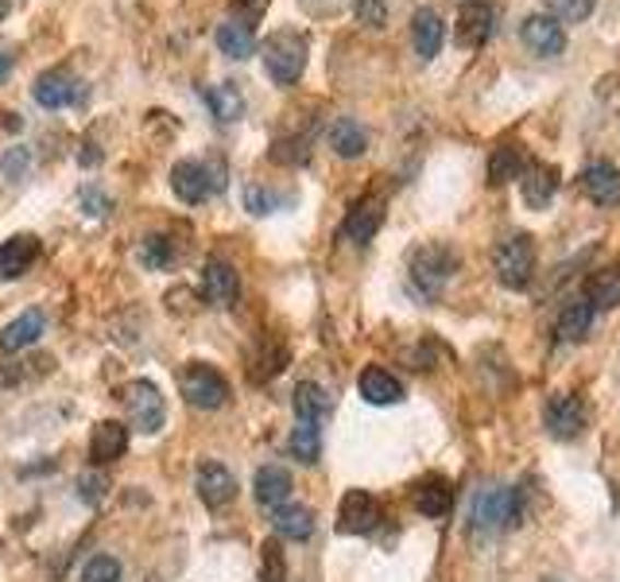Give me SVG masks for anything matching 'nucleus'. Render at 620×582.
Wrapping results in <instances>:
<instances>
[{"mask_svg": "<svg viewBox=\"0 0 620 582\" xmlns=\"http://www.w3.org/2000/svg\"><path fill=\"white\" fill-rule=\"evenodd\" d=\"M253 489H256V501H260L264 509H280L288 505L291 497V474L283 470V466H260L253 478Z\"/></svg>", "mask_w": 620, "mask_h": 582, "instance_id": "nucleus-26", "label": "nucleus"}, {"mask_svg": "<svg viewBox=\"0 0 620 582\" xmlns=\"http://www.w3.org/2000/svg\"><path fill=\"white\" fill-rule=\"evenodd\" d=\"M202 97L213 117H218V125H233V120L245 117V94L233 82H213L210 90H202Z\"/></svg>", "mask_w": 620, "mask_h": 582, "instance_id": "nucleus-27", "label": "nucleus"}, {"mask_svg": "<svg viewBox=\"0 0 620 582\" xmlns=\"http://www.w3.org/2000/svg\"><path fill=\"white\" fill-rule=\"evenodd\" d=\"M519 521V493L508 486H489L473 501V528L477 532H501Z\"/></svg>", "mask_w": 620, "mask_h": 582, "instance_id": "nucleus-6", "label": "nucleus"}, {"mask_svg": "<svg viewBox=\"0 0 620 582\" xmlns=\"http://www.w3.org/2000/svg\"><path fill=\"white\" fill-rule=\"evenodd\" d=\"M384 225V198H361L341 222V237L353 245H369L376 237V230Z\"/></svg>", "mask_w": 620, "mask_h": 582, "instance_id": "nucleus-13", "label": "nucleus"}, {"mask_svg": "<svg viewBox=\"0 0 620 582\" xmlns=\"http://www.w3.org/2000/svg\"><path fill=\"white\" fill-rule=\"evenodd\" d=\"M35 260H39V237L35 233H16V237L0 245V276L4 280H20Z\"/></svg>", "mask_w": 620, "mask_h": 582, "instance_id": "nucleus-18", "label": "nucleus"}, {"mask_svg": "<svg viewBox=\"0 0 620 582\" xmlns=\"http://www.w3.org/2000/svg\"><path fill=\"white\" fill-rule=\"evenodd\" d=\"M381 524V501L369 489H349L338 505V532L346 536H369Z\"/></svg>", "mask_w": 620, "mask_h": 582, "instance_id": "nucleus-8", "label": "nucleus"}, {"mask_svg": "<svg viewBox=\"0 0 620 582\" xmlns=\"http://www.w3.org/2000/svg\"><path fill=\"white\" fill-rule=\"evenodd\" d=\"M330 416V396L315 385V381H303L295 388V420H311V423H326Z\"/></svg>", "mask_w": 620, "mask_h": 582, "instance_id": "nucleus-32", "label": "nucleus"}, {"mask_svg": "<svg viewBox=\"0 0 620 582\" xmlns=\"http://www.w3.org/2000/svg\"><path fill=\"white\" fill-rule=\"evenodd\" d=\"M105 489H109L105 474H85V478L78 481V497H82L85 505H97V501L105 497Z\"/></svg>", "mask_w": 620, "mask_h": 582, "instance_id": "nucleus-42", "label": "nucleus"}, {"mask_svg": "<svg viewBox=\"0 0 620 582\" xmlns=\"http://www.w3.org/2000/svg\"><path fill=\"white\" fill-rule=\"evenodd\" d=\"M0 172H4V179H12V183L24 179V175L32 172V148H24V144L9 148L4 160H0Z\"/></svg>", "mask_w": 620, "mask_h": 582, "instance_id": "nucleus-37", "label": "nucleus"}, {"mask_svg": "<svg viewBox=\"0 0 620 582\" xmlns=\"http://www.w3.org/2000/svg\"><path fill=\"white\" fill-rule=\"evenodd\" d=\"M458 272V253L451 245H442V241H431V245H419L411 253V265H408V276H411V288L423 295V300H438L446 283L454 280Z\"/></svg>", "mask_w": 620, "mask_h": 582, "instance_id": "nucleus-1", "label": "nucleus"}, {"mask_svg": "<svg viewBox=\"0 0 620 582\" xmlns=\"http://www.w3.org/2000/svg\"><path fill=\"white\" fill-rule=\"evenodd\" d=\"M233 4H237V9H245L248 16H260V12L268 9V0H233Z\"/></svg>", "mask_w": 620, "mask_h": 582, "instance_id": "nucleus-44", "label": "nucleus"}, {"mask_svg": "<svg viewBox=\"0 0 620 582\" xmlns=\"http://www.w3.org/2000/svg\"><path fill=\"white\" fill-rule=\"evenodd\" d=\"M120 404H125V416L128 423L137 431H144V435H155V431L167 423V400H163V393L152 385V381H128V385H120Z\"/></svg>", "mask_w": 620, "mask_h": 582, "instance_id": "nucleus-4", "label": "nucleus"}, {"mask_svg": "<svg viewBox=\"0 0 620 582\" xmlns=\"http://www.w3.org/2000/svg\"><path fill=\"white\" fill-rule=\"evenodd\" d=\"M411 44H416L419 59H434L446 44V24L434 9H416L411 16Z\"/></svg>", "mask_w": 620, "mask_h": 582, "instance_id": "nucleus-24", "label": "nucleus"}, {"mask_svg": "<svg viewBox=\"0 0 620 582\" xmlns=\"http://www.w3.org/2000/svg\"><path fill=\"white\" fill-rule=\"evenodd\" d=\"M78 210H82L85 218H105L113 210V202L105 198V190L82 187V190H78Z\"/></svg>", "mask_w": 620, "mask_h": 582, "instance_id": "nucleus-39", "label": "nucleus"}, {"mask_svg": "<svg viewBox=\"0 0 620 582\" xmlns=\"http://www.w3.org/2000/svg\"><path fill=\"white\" fill-rule=\"evenodd\" d=\"M543 423L559 443H570V439H578L582 428H586V404L582 396L574 393H554L543 408Z\"/></svg>", "mask_w": 620, "mask_h": 582, "instance_id": "nucleus-7", "label": "nucleus"}, {"mask_svg": "<svg viewBox=\"0 0 620 582\" xmlns=\"http://www.w3.org/2000/svg\"><path fill=\"white\" fill-rule=\"evenodd\" d=\"M198 497H202L206 509H225L237 497V478L221 463H206L198 466V481H195Z\"/></svg>", "mask_w": 620, "mask_h": 582, "instance_id": "nucleus-14", "label": "nucleus"}, {"mask_svg": "<svg viewBox=\"0 0 620 582\" xmlns=\"http://www.w3.org/2000/svg\"><path fill=\"white\" fill-rule=\"evenodd\" d=\"M358 393L365 396L369 404H376V408H388V404H400L403 400V385L400 377H391L384 365H369L361 369L358 377Z\"/></svg>", "mask_w": 620, "mask_h": 582, "instance_id": "nucleus-21", "label": "nucleus"}, {"mask_svg": "<svg viewBox=\"0 0 620 582\" xmlns=\"http://www.w3.org/2000/svg\"><path fill=\"white\" fill-rule=\"evenodd\" d=\"M594 323H597V307L586 300V295H582V300H570L566 307L559 311V323H554V338H559V342H566V346L586 342L589 330H594Z\"/></svg>", "mask_w": 620, "mask_h": 582, "instance_id": "nucleus-15", "label": "nucleus"}, {"mask_svg": "<svg viewBox=\"0 0 620 582\" xmlns=\"http://www.w3.org/2000/svg\"><path fill=\"white\" fill-rule=\"evenodd\" d=\"M582 190L589 195V202L617 206L620 202V167H612L609 160L589 163L586 172H582Z\"/></svg>", "mask_w": 620, "mask_h": 582, "instance_id": "nucleus-20", "label": "nucleus"}, {"mask_svg": "<svg viewBox=\"0 0 620 582\" xmlns=\"http://www.w3.org/2000/svg\"><path fill=\"white\" fill-rule=\"evenodd\" d=\"M586 300L594 303L597 311H609L620 303V265H605L597 268L586 280Z\"/></svg>", "mask_w": 620, "mask_h": 582, "instance_id": "nucleus-31", "label": "nucleus"}, {"mask_svg": "<svg viewBox=\"0 0 620 582\" xmlns=\"http://www.w3.org/2000/svg\"><path fill=\"white\" fill-rule=\"evenodd\" d=\"M171 190L183 198V202L198 206L210 198L213 183H210V172H206L198 160H179L175 167H171Z\"/></svg>", "mask_w": 620, "mask_h": 582, "instance_id": "nucleus-17", "label": "nucleus"}, {"mask_svg": "<svg viewBox=\"0 0 620 582\" xmlns=\"http://www.w3.org/2000/svg\"><path fill=\"white\" fill-rule=\"evenodd\" d=\"M140 260H144V268H152V272H167V268H175V260H179L175 241L163 237V233H152V237L140 241Z\"/></svg>", "mask_w": 620, "mask_h": 582, "instance_id": "nucleus-33", "label": "nucleus"}, {"mask_svg": "<svg viewBox=\"0 0 620 582\" xmlns=\"http://www.w3.org/2000/svg\"><path fill=\"white\" fill-rule=\"evenodd\" d=\"M12 74V55H4L0 51V82H4V78Z\"/></svg>", "mask_w": 620, "mask_h": 582, "instance_id": "nucleus-45", "label": "nucleus"}, {"mask_svg": "<svg viewBox=\"0 0 620 582\" xmlns=\"http://www.w3.org/2000/svg\"><path fill=\"white\" fill-rule=\"evenodd\" d=\"M218 47L221 55H230V59H248V55L256 51V32L253 24H245V20H225V24H218Z\"/></svg>", "mask_w": 620, "mask_h": 582, "instance_id": "nucleus-29", "label": "nucleus"}, {"mask_svg": "<svg viewBox=\"0 0 620 582\" xmlns=\"http://www.w3.org/2000/svg\"><path fill=\"white\" fill-rule=\"evenodd\" d=\"M554 190H559V172L547 167V163H527L524 175H519V195H524V202L531 206V210H547Z\"/></svg>", "mask_w": 620, "mask_h": 582, "instance_id": "nucleus-19", "label": "nucleus"}, {"mask_svg": "<svg viewBox=\"0 0 620 582\" xmlns=\"http://www.w3.org/2000/svg\"><path fill=\"white\" fill-rule=\"evenodd\" d=\"M493 268H496V280L504 283L508 291H524L536 276V241L527 237V233H512L496 245L493 253Z\"/></svg>", "mask_w": 620, "mask_h": 582, "instance_id": "nucleus-3", "label": "nucleus"}, {"mask_svg": "<svg viewBox=\"0 0 620 582\" xmlns=\"http://www.w3.org/2000/svg\"><path fill=\"white\" fill-rule=\"evenodd\" d=\"M125 571H120V559L113 556H94L82 567V582H120Z\"/></svg>", "mask_w": 620, "mask_h": 582, "instance_id": "nucleus-36", "label": "nucleus"}, {"mask_svg": "<svg viewBox=\"0 0 620 582\" xmlns=\"http://www.w3.org/2000/svg\"><path fill=\"white\" fill-rule=\"evenodd\" d=\"M353 16L365 27H384L388 24V4L384 0H353Z\"/></svg>", "mask_w": 620, "mask_h": 582, "instance_id": "nucleus-41", "label": "nucleus"}, {"mask_svg": "<svg viewBox=\"0 0 620 582\" xmlns=\"http://www.w3.org/2000/svg\"><path fill=\"white\" fill-rule=\"evenodd\" d=\"M245 210H248V214H256V218L272 214L276 195L268 187H260V183H248V187H245Z\"/></svg>", "mask_w": 620, "mask_h": 582, "instance_id": "nucleus-40", "label": "nucleus"}, {"mask_svg": "<svg viewBox=\"0 0 620 582\" xmlns=\"http://www.w3.org/2000/svg\"><path fill=\"white\" fill-rule=\"evenodd\" d=\"M9 16V0H0V20Z\"/></svg>", "mask_w": 620, "mask_h": 582, "instance_id": "nucleus-46", "label": "nucleus"}, {"mask_svg": "<svg viewBox=\"0 0 620 582\" xmlns=\"http://www.w3.org/2000/svg\"><path fill=\"white\" fill-rule=\"evenodd\" d=\"M43 330H47V315L43 311H24L20 318H12L4 330H0V350L4 353H20L27 350V346H35L43 338Z\"/></svg>", "mask_w": 620, "mask_h": 582, "instance_id": "nucleus-23", "label": "nucleus"}, {"mask_svg": "<svg viewBox=\"0 0 620 582\" xmlns=\"http://www.w3.org/2000/svg\"><path fill=\"white\" fill-rule=\"evenodd\" d=\"M496 32V12L484 0H469L458 16V44L461 47H484Z\"/></svg>", "mask_w": 620, "mask_h": 582, "instance_id": "nucleus-12", "label": "nucleus"}, {"mask_svg": "<svg viewBox=\"0 0 620 582\" xmlns=\"http://www.w3.org/2000/svg\"><path fill=\"white\" fill-rule=\"evenodd\" d=\"M330 148L334 152L341 155V160H361V155L369 152V132H365V125L361 120H353V117H338L330 125Z\"/></svg>", "mask_w": 620, "mask_h": 582, "instance_id": "nucleus-25", "label": "nucleus"}, {"mask_svg": "<svg viewBox=\"0 0 620 582\" xmlns=\"http://www.w3.org/2000/svg\"><path fill=\"white\" fill-rule=\"evenodd\" d=\"M272 528H276V536H283V539H311L315 536V513L306 505H280V509H272Z\"/></svg>", "mask_w": 620, "mask_h": 582, "instance_id": "nucleus-28", "label": "nucleus"}, {"mask_svg": "<svg viewBox=\"0 0 620 582\" xmlns=\"http://www.w3.org/2000/svg\"><path fill=\"white\" fill-rule=\"evenodd\" d=\"M128 451V428L120 420H102L90 435V458L97 466H109L117 458H125Z\"/></svg>", "mask_w": 620, "mask_h": 582, "instance_id": "nucleus-22", "label": "nucleus"}, {"mask_svg": "<svg viewBox=\"0 0 620 582\" xmlns=\"http://www.w3.org/2000/svg\"><path fill=\"white\" fill-rule=\"evenodd\" d=\"M78 163H85V167H97V163H102V152H97V144H82V152H78Z\"/></svg>", "mask_w": 620, "mask_h": 582, "instance_id": "nucleus-43", "label": "nucleus"}, {"mask_svg": "<svg viewBox=\"0 0 620 582\" xmlns=\"http://www.w3.org/2000/svg\"><path fill=\"white\" fill-rule=\"evenodd\" d=\"M202 291L206 300L218 303V307H233L237 303V291H241V280H237V268L230 260H206L202 268Z\"/></svg>", "mask_w": 620, "mask_h": 582, "instance_id": "nucleus-16", "label": "nucleus"}, {"mask_svg": "<svg viewBox=\"0 0 620 582\" xmlns=\"http://www.w3.org/2000/svg\"><path fill=\"white\" fill-rule=\"evenodd\" d=\"M264 74L272 78L276 86H295L306 70V39L299 32H276L264 39Z\"/></svg>", "mask_w": 620, "mask_h": 582, "instance_id": "nucleus-2", "label": "nucleus"}, {"mask_svg": "<svg viewBox=\"0 0 620 582\" xmlns=\"http://www.w3.org/2000/svg\"><path fill=\"white\" fill-rule=\"evenodd\" d=\"M411 501H416V509L426 521H442V516H451L454 509V486L442 478V474H426V478L416 481V489H411Z\"/></svg>", "mask_w": 620, "mask_h": 582, "instance_id": "nucleus-11", "label": "nucleus"}, {"mask_svg": "<svg viewBox=\"0 0 620 582\" xmlns=\"http://www.w3.org/2000/svg\"><path fill=\"white\" fill-rule=\"evenodd\" d=\"M288 451L295 463L303 466H315L318 454H323V423H311V420H295L288 439Z\"/></svg>", "mask_w": 620, "mask_h": 582, "instance_id": "nucleus-30", "label": "nucleus"}, {"mask_svg": "<svg viewBox=\"0 0 620 582\" xmlns=\"http://www.w3.org/2000/svg\"><path fill=\"white\" fill-rule=\"evenodd\" d=\"M519 39H524L539 59H559L566 51V27L559 24L547 12H531V16L519 24Z\"/></svg>", "mask_w": 620, "mask_h": 582, "instance_id": "nucleus-9", "label": "nucleus"}, {"mask_svg": "<svg viewBox=\"0 0 620 582\" xmlns=\"http://www.w3.org/2000/svg\"><path fill=\"white\" fill-rule=\"evenodd\" d=\"M547 16H554L559 24H582V20L594 16L597 0H543Z\"/></svg>", "mask_w": 620, "mask_h": 582, "instance_id": "nucleus-35", "label": "nucleus"}, {"mask_svg": "<svg viewBox=\"0 0 620 582\" xmlns=\"http://www.w3.org/2000/svg\"><path fill=\"white\" fill-rule=\"evenodd\" d=\"M260 582H288V563H283V551L280 544H264V571H260Z\"/></svg>", "mask_w": 620, "mask_h": 582, "instance_id": "nucleus-38", "label": "nucleus"}, {"mask_svg": "<svg viewBox=\"0 0 620 582\" xmlns=\"http://www.w3.org/2000/svg\"><path fill=\"white\" fill-rule=\"evenodd\" d=\"M179 393L190 408L218 411L230 404V381L221 377L213 365H206V361H190V365L179 373Z\"/></svg>", "mask_w": 620, "mask_h": 582, "instance_id": "nucleus-5", "label": "nucleus"}, {"mask_svg": "<svg viewBox=\"0 0 620 582\" xmlns=\"http://www.w3.org/2000/svg\"><path fill=\"white\" fill-rule=\"evenodd\" d=\"M35 102L43 109H67V105H82L85 102V82L70 78L67 70H43L32 86Z\"/></svg>", "mask_w": 620, "mask_h": 582, "instance_id": "nucleus-10", "label": "nucleus"}, {"mask_svg": "<svg viewBox=\"0 0 620 582\" xmlns=\"http://www.w3.org/2000/svg\"><path fill=\"white\" fill-rule=\"evenodd\" d=\"M524 155L516 152L512 144H504V148H496L493 155H489V179L501 187V183H512V179H519L524 175Z\"/></svg>", "mask_w": 620, "mask_h": 582, "instance_id": "nucleus-34", "label": "nucleus"}]
</instances>
